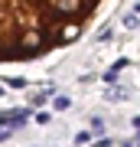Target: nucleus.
<instances>
[{"label": "nucleus", "instance_id": "obj_1", "mask_svg": "<svg viewBox=\"0 0 140 147\" xmlns=\"http://www.w3.org/2000/svg\"><path fill=\"white\" fill-rule=\"evenodd\" d=\"M101 7L104 0H0V65L75 42Z\"/></svg>", "mask_w": 140, "mask_h": 147}]
</instances>
